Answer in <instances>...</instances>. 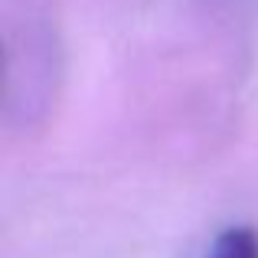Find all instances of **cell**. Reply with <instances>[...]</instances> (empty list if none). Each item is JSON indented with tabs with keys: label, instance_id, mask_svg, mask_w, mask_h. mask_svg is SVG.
I'll return each mask as SVG.
<instances>
[{
	"label": "cell",
	"instance_id": "cell-1",
	"mask_svg": "<svg viewBox=\"0 0 258 258\" xmlns=\"http://www.w3.org/2000/svg\"><path fill=\"white\" fill-rule=\"evenodd\" d=\"M200 258H258V235L248 226L222 229Z\"/></svg>",
	"mask_w": 258,
	"mask_h": 258
}]
</instances>
